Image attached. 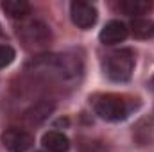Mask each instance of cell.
<instances>
[{
  "instance_id": "11",
  "label": "cell",
  "mask_w": 154,
  "mask_h": 152,
  "mask_svg": "<svg viewBox=\"0 0 154 152\" xmlns=\"http://www.w3.org/2000/svg\"><path fill=\"white\" fill-rule=\"evenodd\" d=\"M52 109H54L52 104H48V102H38V104H36L34 108H31V111L27 113V120L32 122V123H39V122H43L48 114L52 113Z\"/></svg>"
},
{
  "instance_id": "9",
  "label": "cell",
  "mask_w": 154,
  "mask_h": 152,
  "mask_svg": "<svg viewBox=\"0 0 154 152\" xmlns=\"http://www.w3.org/2000/svg\"><path fill=\"white\" fill-rule=\"evenodd\" d=\"M116 7L129 14V16H134V18H142L143 14H147L151 9H152V4L151 2H143V0H124V2H118Z\"/></svg>"
},
{
  "instance_id": "7",
  "label": "cell",
  "mask_w": 154,
  "mask_h": 152,
  "mask_svg": "<svg viewBox=\"0 0 154 152\" xmlns=\"http://www.w3.org/2000/svg\"><path fill=\"white\" fill-rule=\"evenodd\" d=\"M41 143L47 152H66L70 149V140L59 131H48L43 134Z\"/></svg>"
},
{
  "instance_id": "1",
  "label": "cell",
  "mask_w": 154,
  "mask_h": 152,
  "mask_svg": "<svg viewBox=\"0 0 154 152\" xmlns=\"http://www.w3.org/2000/svg\"><path fill=\"white\" fill-rule=\"evenodd\" d=\"M93 109L102 120L120 122L125 120L134 109H138V99H131L118 93H99L91 99Z\"/></svg>"
},
{
  "instance_id": "13",
  "label": "cell",
  "mask_w": 154,
  "mask_h": 152,
  "mask_svg": "<svg viewBox=\"0 0 154 152\" xmlns=\"http://www.w3.org/2000/svg\"><path fill=\"white\" fill-rule=\"evenodd\" d=\"M151 84H152V86H154V79H152V81H151Z\"/></svg>"
},
{
  "instance_id": "2",
  "label": "cell",
  "mask_w": 154,
  "mask_h": 152,
  "mask_svg": "<svg viewBox=\"0 0 154 152\" xmlns=\"http://www.w3.org/2000/svg\"><path fill=\"white\" fill-rule=\"evenodd\" d=\"M134 70V54L131 48H120L106 56L104 59V74L113 82L129 81Z\"/></svg>"
},
{
  "instance_id": "10",
  "label": "cell",
  "mask_w": 154,
  "mask_h": 152,
  "mask_svg": "<svg viewBox=\"0 0 154 152\" xmlns=\"http://www.w3.org/2000/svg\"><path fill=\"white\" fill-rule=\"evenodd\" d=\"M131 32L138 39H147L154 36V22L147 18H134L131 22Z\"/></svg>"
},
{
  "instance_id": "3",
  "label": "cell",
  "mask_w": 154,
  "mask_h": 152,
  "mask_svg": "<svg viewBox=\"0 0 154 152\" xmlns=\"http://www.w3.org/2000/svg\"><path fill=\"white\" fill-rule=\"evenodd\" d=\"M18 38L22 39V43L29 48V50H43L50 45V29L39 22V20H31L25 22L20 29H18Z\"/></svg>"
},
{
  "instance_id": "8",
  "label": "cell",
  "mask_w": 154,
  "mask_h": 152,
  "mask_svg": "<svg viewBox=\"0 0 154 152\" xmlns=\"http://www.w3.org/2000/svg\"><path fill=\"white\" fill-rule=\"evenodd\" d=\"M2 11L13 20H23L31 14V5L25 0H5L2 2Z\"/></svg>"
},
{
  "instance_id": "12",
  "label": "cell",
  "mask_w": 154,
  "mask_h": 152,
  "mask_svg": "<svg viewBox=\"0 0 154 152\" xmlns=\"http://www.w3.org/2000/svg\"><path fill=\"white\" fill-rule=\"evenodd\" d=\"M14 56H16V52L11 45H0V70L9 66L14 61Z\"/></svg>"
},
{
  "instance_id": "6",
  "label": "cell",
  "mask_w": 154,
  "mask_h": 152,
  "mask_svg": "<svg viewBox=\"0 0 154 152\" xmlns=\"http://www.w3.org/2000/svg\"><path fill=\"white\" fill-rule=\"evenodd\" d=\"M127 34H129V29H127V25L124 22L111 20L100 31V41L104 45H116V43H122L127 38Z\"/></svg>"
},
{
  "instance_id": "4",
  "label": "cell",
  "mask_w": 154,
  "mask_h": 152,
  "mask_svg": "<svg viewBox=\"0 0 154 152\" xmlns=\"http://www.w3.org/2000/svg\"><path fill=\"white\" fill-rule=\"evenodd\" d=\"M2 145L9 152H27L34 145V136L29 131L11 127L2 134Z\"/></svg>"
},
{
  "instance_id": "5",
  "label": "cell",
  "mask_w": 154,
  "mask_h": 152,
  "mask_svg": "<svg viewBox=\"0 0 154 152\" xmlns=\"http://www.w3.org/2000/svg\"><path fill=\"white\" fill-rule=\"evenodd\" d=\"M70 16H72V22L74 25H77L79 29L86 31V29H91L97 22V7L90 2H72L70 4Z\"/></svg>"
}]
</instances>
